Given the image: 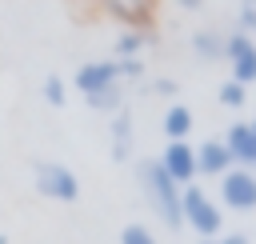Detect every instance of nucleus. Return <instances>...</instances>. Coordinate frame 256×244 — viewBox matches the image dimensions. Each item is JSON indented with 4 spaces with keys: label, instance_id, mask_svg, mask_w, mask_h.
I'll return each instance as SVG.
<instances>
[{
    "label": "nucleus",
    "instance_id": "obj_18",
    "mask_svg": "<svg viewBox=\"0 0 256 244\" xmlns=\"http://www.w3.org/2000/svg\"><path fill=\"white\" fill-rule=\"evenodd\" d=\"M236 32H248V36H256V8H252V4H240V16H236Z\"/></svg>",
    "mask_w": 256,
    "mask_h": 244
},
{
    "label": "nucleus",
    "instance_id": "obj_5",
    "mask_svg": "<svg viewBox=\"0 0 256 244\" xmlns=\"http://www.w3.org/2000/svg\"><path fill=\"white\" fill-rule=\"evenodd\" d=\"M224 64H228L232 80H240L244 88H252L256 84V36L228 32V40H224Z\"/></svg>",
    "mask_w": 256,
    "mask_h": 244
},
{
    "label": "nucleus",
    "instance_id": "obj_1",
    "mask_svg": "<svg viewBox=\"0 0 256 244\" xmlns=\"http://www.w3.org/2000/svg\"><path fill=\"white\" fill-rule=\"evenodd\" d=\"M136 184H140V196H144V204L152 208V216L164 224V228H184L180 224V184L160 168V160L156 156H144V160H136Z\"/></svg>",
    "mask_w": 256,
    "mask_h": 244
},
{
    "label": "nucleus",
    "instance_id": "obj_22",
    "mask_svg": "<svg viewBox=\"0 0 256 244\" xmlns=\"http://www.w3.org/2000/svg\"><path fill=\"white\" fill-rule=\"evenodd\" d=\"M240 4H252V8H256V0H240Z\"/></svg>",
    "mask_w": 256,
    "mask_h": 244
},
{
    "label": "nucleus",
    "instance_id": "obj_9",
    "mask_svg": "<svg viewBox=\"0 0 256 244\" xmlns=\"http://www.w3.org/2000/svg\"><path fill=\"white\" fill-rule=\"evenodd\" d=\"M132 144H136V128H132V108L124 104L120 112H112L108 120V148H112V160L124 164L132 156Z\"/></svg>",
    "mask_w": 256,
    "mask_h": 244
},
{
    "label": "nucleus",
    "instance_id": "obj_11",
    "mask_svg": "<svg viewBox=\"0 0 256 244\" xmlns=\"http://www.w3.org/2000/svg\"><path fill=\"white\" fill-rule=\"evenodd\" d=\"M160 132H164V140H188V132H192V108L188 104H168L164 108V116H160Z\"/></svg>",
    "mask_w": 256,
    "mask_h": 244
},
{
    "label": "nucleus",
    "instance_id": "obj_19",
    "mask_svg": "<svg viewBox=\"0 0 256 244\" xmlns=\"http://www.w3.org/2000/svg\"><path fill=\"white\" fill-rule=\"evenodd\" d=\"M196 244H252L244 232H220V236H208V240H196Z\"/></svg>",
    "mask_w": 256,
    "mask_h": 244
},
{
    "label": "nucleus",
    "instance_id": "obj_7",
    "mask_svg": "<svg viewBox=\"0 0 256 244\" xmlns=\"http://www.w3.org/2000/svg\"><path fill=\"white\" fill-rule=\"evenodd\" d=\"M156 160H160V168H164L180 188L196 184V148H192L188 140H168L164 152H160Z\"/></svg>",
    "mask_w": 256,
    "mask_h": 244
},
{
    "label": "nucleus",
    "instance_id": "obj_23",
    "mask_svg": "<svg viewBox=\"0 0 256 244\" xmlns=\"http://www.w3.org/2000/svg\"><path fill=\"white\" fill-rule=\"evenodd\" d=\"M248 124H252V128H256V120H248Z\"/></svg>",
    "mask_w": 256,
    "mask_h": 244
},
{
    "label": "nucleus",
    "instance_id": "obj_20",
    "mask_svg": "<svg viewBox=\"0 0 256 244\" xmlns=\"http://www.w3.org/2000/svg\"><path fill=\"white\" fill-rule=\"evenodd\" d=\"M152 92H160V96H176V92H180V84H176V80H168V76H160V80H152Z\"/></svg>",
    "mask_w": 256,
    "mask_h": 244
},
{
    "label": "nucleus",
    "instance_id": "obj_16",
    "mask_svg": "<svg viewBox=\"0 0 256 244\" xmlns=\"http://www.w3.org/2000/svg\"><path fill=\"white\" fill-rule=\"evenodd\" d=\"M120 244H160V236H156L148 224L132 220V224H124V228H120Z\"/></svg>",
    "mask_w": 256,
    "mask_h": 244
},
{
    "label": "nucleus",
    "instance_id": "obj_24",
    "mask_svg": "<svg viewBox=\"0 0 256 244\" xmlns=\"http://www.w3.org/2000/svg\"><path fill=\"white\" fill-rule=\"evenodd\" d=\"M0 244H8V240H4V236H0Z\"/></svg>",
    "mask_w": 256,
    "mask_h": 244
},
{
    "label": "nucleus",
    "instance_id": "obj_25",
    "mask_svg": "<svg viewBox=\"0 0 256 244\" xmlns=\"http://www.w3.org/2000/svg\"><path fill=\"white\" fill-rule=\"evenodd\" d=\"M136 4H144V0H136Z\"/></svg>",
    "mask_w": 256,
    "mask_h": 244
},
{
    "label": "nucleus",
    "instance_id": "obj_15",
    "mask_svg": "<svg viewBox=\"0 0 256 244\" xmlns=\"http://www.w3.org/2000/svg\"><path fill=\"white\" fill-rule=\"evenodd\" d=\"M88 108H96V112H120L124 108V88H108V92H96V96H88Z\"/></svg>",
    "mask_w": 256,
    "mask_h": 244
},
{
    "label": "nucleus",
    "instance_id": "obj_10",
    "mask_svg": "<svg viewBox=\"0 0 256 244\" xmlns=\"http://www.w3.org/2000/svg\"><path fill=\"white\" fill-rule=\"evenodd\" d=\"M228 168H236V164H232V152L224 148V140H204V144L196 148V176L220 180Z\"/></svg>",
    "mask_w": 256,
    "mask_h": 244
},
{
    "label": "nucleus",
    "instance_id": "obj_12",
    "mask_svg": "<svg viewBox=\"0 0 256 244\" xmlns=\"http://www.w3.org/2000/svg\"><path fill=\"white\" fill-rule=\"evenodd\" d=\"M224 40H228V32H216V28L192 32V52H196V60H204V64L224 60Z\"/></svg>",
    "mask_w": 256,
    "mask_h": 244
},
{
    "label": "nucleus",
    "instance_id": "obj_17",
    "mask_svg": "<svg viewBox=\"0 0 256 244\" xmlns=\"http://www.w3.org/2000/svg\"><path fill=\"white\" fill-rule=\"evenodd\" d=\"M40 92H44V100H48L52 108H64V100H68V84H64L60 76H48Z\"/></svg>",
    "mask_w": 256,
    "mask_h": 244
},
{
    "label": "nucleus",
    "instance_id": "obj_2",
    "mask_svg": "<svg viewBox=\"0 0 256 244\" xmlns=\"http://www.w3.org/2000/svg\"><path fill=\"white\" fill-rule=\"evenodd\" d=\"M180 224L196 232V240H208V236H220L224 232V208L220 200L200 188V184H188L180 188Z\"/></svg>",
    "mask_w": 256,
    "mask_h": 244
},
{
    "label": "nucleus",
    "instance_id": "obj_14",
    "mask_svg": "<svg viewBox=\"0 0 256 244\" xmlns=\"http://www.w3.org/2000/svg\"><path fill=\"white\" fill-rule=\"evenodd\" d=\"M216 96H220V104H224V108H232V112L248 104V88H244L240 80H232V76L220 84V92H216Z\"/></svg>",
    "mask_w": 256,
    "mask_h": 244
},
{
    "label": "nucleus",
    "instance_id": "obj_4",
    "mask_svg": "<svg viewBox=\"0 0 256 244\" xmlns=\"http://www.w3.org/2000/svg\"><path fill=\"white\" fill-rule=\"evenodd\" d=\"M216 200L232 212H256V168H228L216 180Z\"/></svg>",
    "mask_w": 256,
    "mask_h": 244
},
{
    "label": "nucleus",
    "instance_id": "obj_13",
    "mask_svg": "<svg viewBox=\"0 0 256 244\" xmlns=\"http://www.w3.org/2000/svg\"><path fill=\"white\" fill-rule=\"evenodd\" d=\"M144 44H148V32H140V28H124V32L116 36V44H112V56H116V60L144 56Z\"/></svg>",
    "mask_w": 256,
    "mask_h": 244
},
{
    "label": "nucleus",
    "instance_id": "obj_6",
    "mask_svg": "<svg viewBox=\"0 0 256 244\" xmlns=\"http://www.w3.org/2000/svg\"><path fill=\"white\" fill-rule=\"evenodd\" d=\"M72 84H76V92H80L84 100L96 96V92L120 88V84H124V76H120V60H116V56H112V60H88V64L76 68Z\"/></svg>",
    "mask_w": 256,
    "mask_h": 244
},
{
    "label": "nucleus",
    "instance_id": "obj_21",
    "mask_svg": "<svg viewBox=\"0 0 256 244\" xmlns=\"http://www.w3.org/2000/svg\"><path fill=\"white\" fill-rule=\"evenodd\" d=\"M184 12H196V8H204V0H176Z\"/></svg>",
    "mask_w": 256,
    "mask_h": 244
},
{
    "label": "nucleus",
    "instance_id": "obj_8",
    "mask_svg": "<svg viewBox=\"0 0 256 244\" xmlns=\"http://www.w3.org/2000/svg\"><path fill=\"white\" fill-rule=\"evenodd\" d=\"M220 140H224V148L232 152V164H240V168H256V128H252L248 120L228 124Z\"/></svg>",
    "mask_w": 256,
    "mask_h": 244
},
{
    "label": "nucleus",
    "instance_id": "obj_3",
    "mask_svg": "<svg viewBox=\"0 0 256 244\" xmlns=\"http://www.w3.org/2000/svg\"><path fill=\"white\" fill-rule=\"evenodd\" d=\"M32 180H36V192L44 200H56V204L80 200V176L60 160H32Z\"/></svg>",
    "mask_w": 256,
    "mask_h": 244
}]
</instances>
